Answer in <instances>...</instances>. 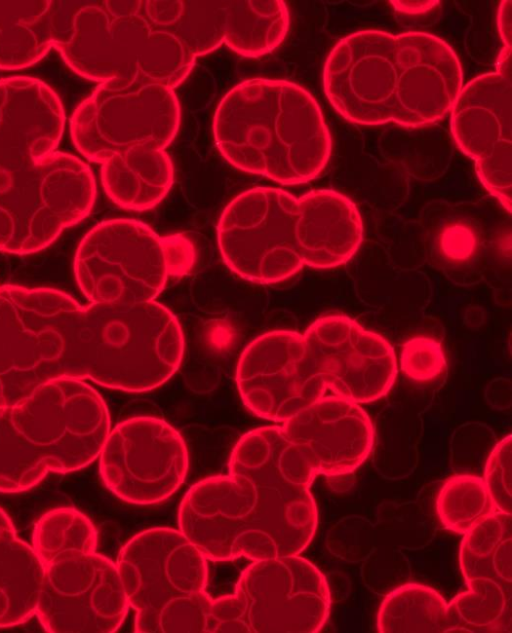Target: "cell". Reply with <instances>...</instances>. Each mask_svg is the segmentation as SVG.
Instances as JSON below:
<instances>
[{
	"mask_svg": "<svg viewBox=\"0 0 512 633\" xmlns=\"http://www.w3.org/2000/svg\"><path fill=\"white\" fill-rule=\"evenodd\" d=\"M97 531L80 511L62 507L36 523L32 547L44 576L35 615L51 633H112L130 608L116 564L96 552Z\"/></svg>",
	"mask_w": 512,
	"mask_h": 633,
	"instance_id": "obj_6",
	"label": "cell"
},
{
	"mask_svg": "<svg viewBox=\"0 0 512 633\" xmlns=\"http://www.w3.org/2000/svg\"><path fill=\"white\" fill-rule=\"evenodd\" d=\"M511 381L508 378L492 379L485 389V399L489 406L504 411L511 407Z\"/></svg>",
	"mask_w": 512,
	"mask_h": 633,
	"instance_id": "obj_40",
	"label": "cell"
},
{
	"mask_svg": "<svg viewBox=\"0 0 512 633\" xmlns=\"http://www.w3.org/2000/svg\"><path fill=\"white\" fill-rule=\"evenodd\" d=\"M227 1H182L177 20L167 29L196 58L223 44Z\"/></svg>",
	"mask_w": 512,
	"mask_h": 633,
	"instance_id": "obj_33",
	"label": "cell"
},
{
	"mask_svg": "<svg viewBox=\"0 0 512 633\" xmlns=\"http://www.w3.org/2000/svg\"><path fill=\"white\" fill-rule=\"evenodd\" d=\"M465 581L468 591L447 604L448 632H509L511 587L488 577Z\"/></svg>",
	"mask_w": 512,
	"mask_h": 633,
	"instance_id": "obj_30",
	"label": "cell"
},
{
	"mask_svg": "<svg viewBox=\"0 0 512 633\" xmlns=\"http://www.w3.org/2000/svg\"><path fill=\"white\" fill-rule=\"evenodd\" d=\"M403 373L414 381H429L446 368L441 344L430 337L418 336L407 340L400 353Z\"/></svg>",
	"mask_w": 512,
	"mask_h": 633,
	"instance_id": "obj_38",
	"label": "cell"
},
{
	"mask_svg": "<svg viewBox=\"0 0 512 633\" xmlns=\"http://www.w3.org/2000/svg\"><path fill=\"white\" fill-rule=\"evenodd\" d=\"M212 127L219 152L232 166L282 185L315 179L331 154L317 101L284 79L238 83L219 102Z\"/></svg>",
	"mask_w": 512,
	"mask_h": 633,
	"instance_id": "obj_3",
	"label": "cell"
},
{
	"mask_svg": "<svg viewBox=\"0 0 512 633\" xmlns=\"http://www.w3.org/2000/svg\"><path fill=\"white\" fill-rule=\"evenodd\" d=\"M392 6L399 12L409 15L423 14L437 6L439 1H391Z\"/></svg>",
	"mask_w": 512,
	"mask_h": 633,
	"instance_id": "obj_42",
	"label": "cell"
},
{
	"mask_svg": "<svg viewBox=\"0 0 512 633\" xmlns=\"http://www.w3.org/2000/svg\"><path fill=\"white\" fill-rule=\"evenodd\" d=\"M188 468V450L181 434L151 416L117 424L99 455L105 486L122 501L135 505L167 500L183 484Z\"/></svg>",
	"mask_w": 512,
	"mask_h": 633,
	"instance_id": "obj_15",
	"label": "cell"
},
{
	"mask_svg": "<svg viewBox=\"0 0 512 633\" xmlns=\"http://www.w3.org/2000/svg\"><path fill=\"white\" fill-rule=\"evenodd\" d=\"M84 306L53 288L0 286V407L63 377L84 379Z\"/></svg>",
	"mask_w": 512,
	"mask_h": 633,
	"instance_id": "obj_8",
	"label": "cell"
},
{
	"mask_svg": "<svg viewBox=\"0 0 512 633\" xmlns=\"http://www.w3.org/2000/svg\"><path fill=\"white\" fill-rule=\"evenodd\" d=\"M110 431L105 401L80 378L49 381L0 407V492L20 493L50 472L86 467L99 457Z\"/></svg>",
	"mask_w": 512,
	"mask_h": 633,
	"instance_id": "obj_5",
	"label": "cell"
},
{
	"mask_svg": "<svg viewBox=\"0 0 512 633\" xmlns=\"http://www.w3.org/2000/svg\"><path fill=\"white\" fill-rule=\"evenodd\" d=\"M180 119L174 89L135 76L100 83L75 109L70 134L86 159L102 164L135 148L165 149Z\"/></svg>",
	"mask_w": 512,
	"mask_h": 633,
	"instance_id": "obj_12",
	"label": "cell"
},
{
	"mask_svg": "<svg viewBox=\"0 0 512 633\" xmlns=\"http://www.w3.org/2000/svg\"><path fill=\"white\" fill-rule=\"evenodd\" d=\"M55 49L78 75L99 83L140 76L174 89L195 57L170 31L153 26L142 0L84 1Z\"/></svg>",
	"mask_w": 512,
	"mask_h": 633,
	"instance_id": "obj_7",
	"label": "cell"
},
{
	"mask_svg": "<svg viewBox=\"0 0 512 633\" xmlns=\"http://www.w3.org/2000/svg\"><path fill=\"white\" fill-rule=\"evenodd\" d=\"M164 245L170 276L188 273L195 259L191 242L182 235H168L164 236Z\"/></svg>",
	"mask_w": 512,
	"mask_h": 633,
	"instance_id": "obj_39",
	"label": "cell"
},
{
	"mask_svg": "<svg viewBox=\"0 0 512 633\" xmlns=\"http://www.w3.org/2000/svg\"><path fill=\"white\" fill-rule=\"evenodd\" d=\"M376 516L375 526L380 544L400 550H419L435 536L433 518L415 502L383 503Z\"/></svg>",
	"mask_w": 512,
	"mask_h": 633,
	"instance_id": "obj_32",
	"label": "cell"
},
{
	"mask_svg": "<svg viewBox=\"0 0 512 633\" xmlns=\"http://www.w3.org/2000/svg\"><path fill=\"white\" fill-rule=\"evenodd\" d=\"M462 87L454 50L419 31L354 32L337 42L323 69L324 92L333 108L366 126L435 123L450 112Z\"/></svg>",
	"mask_w": 512,
	"mask_h": 633,
	"instance_id": "obj_2",
	"label": "cell"
},
{
	"mask_svg": "<svg viewBox=\"0 0 512 633\" xmlns=\"http://www.w3.org/2000/svg\"><path fill=\"white\" fill-rule=\"evenodd\" d=\"M64 127L62 102L45 82L0 80V251L44 250L91 212V169L57 151Z\"/></svg>",
	"mask_w": 512,
	"mask_h": 633,
	"instance_id": "obj_1",
	"label": "cell"
},
{
	"mask_svg": "<svg viewBox=\"0 0 512 633\" xmlns=\"http://www.w3.org/2000/svg\"><path fill=\"white\" fill-rule=\"evenodd\" d=\"M497 26L504 48L511 49V1H503L498 9Z\"/></svg>",
	"mask_w": 512,
	"mask_h": 633,
	"instance_id": "obj_41",
	"label": "cell"
},
{
	"mask_svg": "<svg viewBox=\"0 0 512 633\" xmlns=\"http://www.w3.org/2000/svg\"><path fill=\"white\" fill-rule=\"evenodd\" d=\"M308 454L318 474H349L369 456L373 423L359 404L339 396L322 397L281 425Z\"/></svg>",
	"mask_w": 512,
	"mask_h": 633,
	"instance_id": "obj_19",
	"label": "cell"
},
{
	"mask_svg": "<svg viewBox=\"0 0 512 633\" xmlns=\"http://www.w3.org/2000/svg\"><path fill=\"white\" fill-rule=\"evenodd\" d=\"M510 56L511 49L503 48L496 71L463 85L450 110L457 147L474 160L480 182L500 204L511 201L512 188Z\"/></svg>",
	"mask_w": 512,
	"mask_h": 633,
	"instance_id": "obj_16",
	"label": "cell"
},
{
	"mask_svg": "<svg viewBox=\"0 0 512 633\" xmlns=\"http://www.w3.org/2000/svg\"><path fill=\"white\" fill-rule=\"evenodd\" d=\"M512 442L507 435L497 442L489 455L482 479L495 511L512 515Z\"/></svg>",
	"mask_w": 512,
	"mask_h": 633,
	"instance_id": "obj_37",
	"label": "cell"
},
{
	"mask_svg": "<svg viewBox=\"0 0 512 633\" xmlns=\"http://www.w3.org/2000/svg\"><path fill=\"white\" fill-rule=\"evenodd\" d=\"M236 384L253 414L280 423L322 398L327 389L303 334L291 330L270 331L251 341L239 357Z\"/></svg>",
	"mask_w": 512,
	"mask_h": 633,
	"instance_id": "obj_17",
	"label": "cell"
},
{
	"mask_svg": "<svg viewBox=\"0 0 512 633\" xmlns=\"http://www.w3.org/2000/svg\"><path fill=\"white\" fill-rule=\"evenodd\" d=\"M459 563L465 580L488 577L511 587L512 515L493 511L467 531Z\"/></svg>",
	"mask_w": 512,
	"mask_h": 633,
	"instance_id": "obj_28",
	"label": "cell"
},
{
	"mask_svg": "<svg viewBox=\"0 0 512 633\" xmlns=\"http://www.w3.org/2000/svg\"><path fill=\"white\" fill-rule=\"evenodd\" d=\"M497 442L495 432L485 423L459 425L449 441V461L453 471L482 477L485 463Z\"/></svg>",
	"mask_w": 512,
	"mask_h": 633,
	"instance_id": "obj_34",
	"label": "cell"
},
{
	"mask_svg": "<svg viewBox=\"0 0 512 633\" xmlns=\"http://www.w3.org/2000/svg\"><path fill=\"white\" fill-rule=\"evenodd\" d=\"M361 577L368 590L385 596L409 582L411 566L402 550L378 543L361 562Z\"/></svg>",
	"mask_w": 512,
	"mask_h": 633,
	"instance_id": "obj_36",
	"label": "cell"
},
{
	"mask_svg": "<svg viewBox=\"0 0 512 633\" xmlns=\"http://www.w3.org/2000/svg\"><path fill=\"white\" fill-rule=\"evenodd\" d=\"M494 507L482 477L455 474L442 485L436 513L444 528L464 535Z\"/></svg>",
	"mask_w": 512,
	"mask_h": 633,
	"instance_id": "obj_31",
	"label": "cell"
},
{
	"mask_svg": "<svg viewBox=\"0 0 512 633\" xmlns=\"http://www.w3.org/2000/svg\"><path fill=\"white\" fill-rule=\"evenodd\" d=\"M43 576L33 547L18 538L0 508V628L22 624L35 615Z\"/></svg>",
	"mask_w": 512,
	"mask_h": 633,
	"instance_id": "obj_24",
	"label": "cell"
},
{
	"mask_svg": "<svg viewBox=\"0 0 512 633\" xmlns=\"http://www.w3.org/2000/svg\"><path fill=\"white\" fill-rule=\"evenodd\" d=\"M447 602L430 586L406 582L384 596L377 613L380 633H448Z\"/></svg>",
	"mask_w": 512,
	"mask_h": 633,
	"instance_id": "obj_29",
	"label": "cell"
},
{
	"mask_svg": "<svg viewBox=\"0 0 512 633\" xmlns=\"http://www.w3.org/2000/svg\"><path fill=\"white\" fill-rule=\"evenodd\" d=\"M173 180V164L165 149L135 148L101 164L105 193L130 211L154 208L166 197Z\"/></svg>",
	"mask_w": 512,
	"mask_h": 633,
	"instance_id": "obj_23",
	"label": "cell"
},
{
	"mask_svg": "<svg viewBox=\"0 0 512 633\" xmlns=\"http://www.w3.org/2000/svg\"><path fill=\"white\" fill-rule=\"evenodd\" d=\"M303 338L311 363L336 396L369 403L392 388L397 375L394 349L350 317L322 316Z\"/></svg>",
	"mask_w": 512,
	"mask_h": 633,
	"instance_id": "obj_18",
	"label": "cell"
},
{
	"mask_svg": "<svg viewBox=\"0 0 512 633\" xmlns=\"http://www.w3.org/2000/svg\"><path fill=\"white\" fill-rule=\"evenodd\" d=\"M229 474L265 483L310 487L318 475L308 454L281 426H263L244 434L234 446Z\"/></svg>",
	"mask_w": 512,
	"mask_h": 633,
	"instance_id": "obj_22",
	"label": "cell"
},
{
	"mask_svg": "<svg viewBox=\"0 0 512 633\" xmlns=\"http://www.w3.org/2000/svg\"><path fill=\"white\" fill-rule=\"evenodd\" d=\"M83 2L0 0V70L29 67L65 42Z\"/></svg>",
	"mask_w": 512,
	"mask_h": 633,
	"instance_id": "obj_21",
	"label": "cell"
},
{
	"mask_svg": "<svg viewBox=\"0 0 512 633\" xmlns=\"http://www.w3.org/2000/svg\"><path fill=\"white\" fill-rule=\"evenodd\" d=\"M326 578L299 555L256 560L234 592L212 599L208 633H316L330 611Z\"/></svg>",
	"mask_w": 512,
	"mask_h": 633,
	"instance_id": "obj_11",
	"label": "cell"
},
{
	"mask_svg": "<svg viewBox=\"0 0 512 633\" xmlns=\"http://www.w3.org/2000/svg\"><path fill=\"white\" fill-rule=\"evenodd\" d=\"M298 198L279 188L257 187L236 196L217 225L227 267L258 284H274L303 266L295 236Z\"/></svg>",
	"mask_w": 512,
	"mask_h": 633,
	"instance_id": "obj_14",
	"label": "cell"
},
{
	"mask_svg": "<svg viewBox=\"0 0 512 633\" xmlns=\"http://www.w3.org/2000/svg\"><path fill=\"white\" fill-rule=\"evenodd\" d=\"M426 259L451 281L471 285L481 280L488 246L478 226L465 218H441L423 231Z\"/></svg>",
	"mask_w": 512,
	"mask_h": 633,
	"instance_id": "obj_25",
	"label": "cell"
},
{
	"mask_svg": "<svg viewBox=\"0 0 512 633\" xmlns=\"http://www.w3.org/2000/svg\"><path fill=\"white\" fill-rule=\"evenodd\" d=\"M116 566L137 633H204L212 598L207 558L180 531L157 527L133 536Z\"/></svg>",
	"mask_w": 512,
	"mask_h": 633,
	"instance_id": "obj_10",
	"label": "cell"
},
{
	"mask_svg": "<svg viewBox=\"0 0 512 633\" xmlns=\"http://www.w3.org/2000/svg\"><path fill=\"white\" fill-rule=\"evenodd\" d=\"M184 336L176 316L154 301L90 303L84 308V379L125 392H146L180 367Z\"/></svg>",
	"mask_w": 512,
	"mask_h": 633,
	"instance_id": "obj_9",
	"label": "cell"
},
{
	"mask_svg": "<svg viewBox=\"0 0 512 633\" xmlns=\"http://www.w3.org/2000/svg\"><path fill=\"white\" fill-rule=\"evenodd\" d=\"M296 242L303 264L328 269L348 262L363 241L355 204L335 190L318 189L298 197Z\"/></svg>",
	"mask_w": 512,
	"mask_h": 633,
	"instance_id": "obj_20",
	"label": "cell"
},
{
	"mask_svg": "<svg viewBox=\"0 0 512 633\" xmlns=\"http://www.w3.org/2000/svg\"><path fill=\"white\" fill-rule=\"evenodd\" d=\"M289 24V10L284 1H227L223 44L241 56L261 57L283 42Z\"/></svg>",
	"mask_w": 512,
	"mask_h": 633,
	"instance_id": "obj_26",
	"label": "cell"
},
{
	"mask_svg": "<svg viewBox=\"0 0 512 633\" xmlns=\"http://www.w3.org/2000/svg\"><path fill=\"white\" fill-rule=\"evenodd\" d=\"M326 548L335 558L348 563L362 562L378 543L375 523L363 516L340 518L327 531Z\"/></svg>",
	"mask_w": 512,
	"mask_h": 633,
	"instance_id": "obj_35",
	"label": "cell"
},
{
	"mask_svg": "<svg viewBox=\"0 0 512 633\" xmlns=\"http://www.w3.org/2000/svg\"><path fill=\"white\" fill-rule=\"evenodd\" d=\"M317 524L310 487L232 474L192 485L178 511L179 530L211 561L299 555Z\"/></svg>",
	"mask_w": 512,
	"mask_h": 633,
	"instance_id": "obj_4",
	"label": "cell"
},
{
	"mask_svg": "<svg viewBox=\"0 0 512 633\" xmlns=\"http://www.w3.org/2000/svg\"><path fill=\"white\" fill-rule=\"evenodd\" d=\"M422 428L420 413L406 403H391L379 412L370 454L382 478L400 480L415 471Z\"/></svg>",
	"mask_w": 512,
	"mask_h": 633,
	"instance_id": "obj_27",
	"label": "cell"
},
{
	"mask_svg": "<svg viewBox=\"0 0 512 633\" xmlns=\"http://www.w3.org/2000/svg\"><path fill=\"white\" fill-rule=\"evenodd\" d=\"M76 282L90 303L154 301L170 271L164 236L132 219H110L90 229L74 256Z\"/></svg>",
	"mask_w": 512,
	"mask_h": 633,
	"instance_id": "obj_13",
	"label": "cell"
}]
</instances>
